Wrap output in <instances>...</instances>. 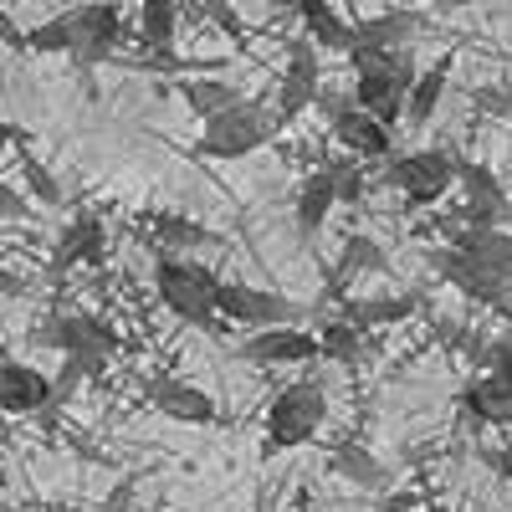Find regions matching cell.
I'll return each instance as SVG.
<instances>
[{
  "instance_id": "8992f818",
  "label": "cell",
  "mask_w": 512,
  "mask_h": 512,
  "mask_svg": "<svg viewBox=\"0 0 512 512\" xmlns=\"http://www.w3.org/2000/svg\"><path fill=\"white\" fill-rule=\"evenodd\" d=\"M318 103H323V113H328V123H333L338 144H344L354 159H384V154L395 149V128H390V123H379L374 113H364L359 103L323 98V93H318Z\"/></svg>"
},
{
  "instance_id": "d4e9b609",
  "label": "cell",
  "mask_w": 512,
  "mask_h": 512,
  "mask_svg": "<svg viewBox=\"0 0 512 512\" xmlns=\"http://www.w3.org/2000/svg\"><path fill=\"white\" fill-rule=\"evenodd\" d=\"M26 52H41V57H52V52H72V11L67 16H52V21H41L26 31Z\"/></svg>"
},
{
  "instance_id": "7c38bea8",
  "label": "cell",
  "mask_w": 512,
  "mask_h": 512,
  "mask_svg": "<svg viewBox=\"0 0 512 512\" xmlns=\"http://www.w3.org/2000/svg\"><path fill=\"white\" fill-rule=\"evenodd\" d=\"M241 359H251V364H313V359H323V344H318V333L282 323V328H256L241 344Z\"/></svg>"
},
{
  "instance_id": "d590c367",
  "label": "cell",
  "mask_w": 512,
  "mask_h": 512,
  "mask_svg": "<svg viewBox=\"0 0 512 512\" xmlns=\"http://www.w3.org/2000/svg\"><path fill=\"white\" fill-rule=\"evenodd\" d=\"M497 103V113H512V93H502V98H492Z\"/></svg>"
},
{
  "instance_id": "30bf717a",
  "label": "cell",
  "mask_w": 512,
  "mask_h": 512,
  "mask_svg": "<svg viewBox=\"0 0 512 512\" xmlns=\"http://www.w3.org/2000/svg\"><path fill=\"white\" fill-rule=\"evenodd\" d=\"M216 308H221V318L246 323V328H282V323H292V313H297L287 297H277V292H267V287H246V282H221Z\"/></svg>"
},
{
  "instance_id": "f546056e",
  "label": "cell",
  "mask_w": 512,
  "mask_h": 512,
  "mask_svg": "<svg viewBox=\"0 0 512 512\" xmlns=\"http://www.w3.org/2000/svg\"><path fill=\"white\" fill-rule=\"evenodd\" d=\"M159 226V236L169 241V246H200L205 241V231L195 226V221H175V216H164V221H154Z\"/></svg>"
},
{
  "instance_id": "484cf974",
  "label": "cell",
  "mask_w": 512,
  "mask_h": 512,
  "mask_svg": "<svg viewBox=\"0 0 512 512\" xmlns=\"http://www.w3.org/2000/svg\"><path fill=\"white\" fill-rule=\"evenodd\" d=\"M318 344H323V359H338V364H359V328L349 318H333L323 333H318Z\"/></svg>"
},
{
  "instance_id": "4dcf8cb0",
  "label": "cell",
  "mask_w": 512,
  "mask_h": 512,
  "mask_svg": "<svg viewBox=\"0 0 512 512\" xmlns=\"http://www.w3.org/2000/svg\"><path fill=\"white\" fill-rule=\"evenodd\" d=\"M492 379L512 390V328H507V333L497 338V344H492Z\"/></svg>"
},
{
  "instance_id": "4fadbf2b",
  "label": "cell",
  "mask_w": 512,
  "mask_h": 512,
  "mask_svg": "<svg viewBox=\"0 0 512 512\" xmlns=\"http://www.w3.org/2000/svg\"><path fill=\"white\" fill-rule=\"evenodd\" d=\"M149 405L169 420H180V425H210L221 410H216V395H205L200 384L190 379H175V374H154L149 379Z\"/></svg>"
},
{
  "instance_id": "f35d334b",
  "label": "cell",
  "mask_w": 512,
  "mask_h": 512,
  "mask_svg": "<svg viewBox=\"0 0 512 512\" xmlns=\"http://www.w3.org/2000/svg\"><path fill=\"white\" fill-rule=\"evenodd\" d=\"M205 6H226V0H205Z\"/></svg>"
},
{
  "instance_id": "ffe728a7",
  "label": "cell",
  "mask_w": 512,
  "mask_h": 512,
  "mask_svg": "<svg viewBox=\"0 0 512 512\" xmlns=\"http://www.w3.org/2000/svg\"><path fill=\"white\" fill-rule=\"evenodd\" d=\"M297 16H303V31H308L313 47H323V52H354V26L338 16L328 0H308Z\"/></svg>"
},
{
  "instance_id": "2e32d148",
  "label": "cell",
  "mask_w": 512,
  "mask_h": 512,
  "mask_svg": "<svg viewBox=\"0 0 512 512\" xmlns=\"http://www.w3.org/2000/svg\"><path fill=\"white\" fill-rule=\"evenodd\" d=\"M333 205H338V185H333V169H313V175L297 185L292 195V216H297V231L303 236H318L333 216Z\"/></svg>"
},
{
  "instance_id": "7402d4cb",
  "label": "cell",
  "mask_w": 512,
  "mask_h": 512,
  "mask_svg": "<svg viewBox=\"0 0 512 512\" xmlns=\"http://www.w3.org/2000/svg\"><path fill=\"white\" fill-rule=\"evenodd\" d=\"M328 466H333L338 477H349L354 487H364V492H384V487H390V472H384V461H374V456H369L364 446H354V441L333 446Z\"/></svg>"
},
{
  "instance_id": "74e56055",
  "label": "cell",
  "mask_w": 512,
  "mask_h": 512,
  "mask_svg": "<svg viewBox=\"0 0 512 512\" xmlns=\"http://www.w3.org/2000/svg\"><path fill=\"white\" fill-rule=\"evenodd\" d=\"M0 512H21V507H11V502H0Z\"/></svg>"
},
{
  "instance_id": "e575fe53",
  "label": "cell",
  "mask_w": 512,
  "mask_h": 512,
  "mask_svg": "<svg viewBox=\"0 0 512 512\" xmlns=\"http://www.w3.org/2000/svg\"><path fill=\"white\" fill-rule=\"evenodd\" d=\"M21 287H26V282H21L16 272H6V267H0V292H6V297H16Z\"/></svg>"
},
{
  "instance_id": "5bb4252c",
  "label": "cell",
  "mask_w": 512,
  "mask_h": 512,
  "mask_svg": "<svg viewBox=\"0 0 512 512\" xmlns=\"http://www.w3.org/2000/svg\"><path fill=\"white\" fill-rule=\"evenodd\" d=\"M103 246H108L103 216H98V210H77V216L62 226V236H57L52 267H57V272H72V267H93V262H103Z\"/></svg>"
},
{
  "instance_id": "ba28073f",
  "label": "cell",
  "mask_w": 512,
  "mask_h": 512,
  "mask_svg": "<svg viewBox=\"0 0 512 512\" xmlns=\"http://www.w3.org/2000/svg\"><path fill=\"white\" fill-rule=\"evenodd\" d=\"M436 272H441L461 297H472V303H482V308H502V303H512V277H502V272L472 262V256L456 251V246L436 251Z\"/></svg>"
},
{
  "instance_id": "9c48e42d",
  "label": "cell",
  "mask_w": 512,
  "mask_h": 512,
  "mask_svg": "<svg viewBox=\"0 0 512 512\" xmlns=\"http://www.w3.org/2000/svg\"><path fill=\"white\" fill-rule=\"evenodd\" d=\"M318 93H323V67H318V47L303 36L297 47L287 52V72H282V88H277V118L282 123H292L297 113H308L313 103H318Z\"/></svg>"
},
{
  "instance_id": "d6986e66",
  "label": "cell",
  "mask_w": 512,
  "mask_h": 512,
  "mask_svg": "<svg viewBox=\"0 0 512 512\" xmlns=\"http://www.w3.org/2000/svg\"><path fill=\"white\" fill-rule=\"evenodd\" d=\"M446 82H451V57H436L431 67H420V77L410 82V98H405V118L415 128H425L436 118V108L446 98Z\"/></svg>"
},
{
  "instance_id": "44dd1931",
  "label": "cell",
  "mask_w": 512,
  "mask_h": 512,
  "mask_svg": "<svg viewBox=\"0 0 512 512\" xmlns=\"http://www.w3.org/2000/svg\"><path fill=\"white\" fill-rule=\"evenodd\" d=\"M461 410L472 415L477 425H512V390L497 384L492 374L487 379H472L461 390Z\"/></svg>"
},
{
  "instance_id": "4316f807",
  "label": "cell",
  "mask_w": 512,
  "mask_h": 512,
  "mask_svg": "<svg viewBox=\"0 0 512 512\" xmlns=\"http://www.w3.org/2000/svg\"><path fill=\"white\" fill-rule=\"evenodd\" d=\"M410 297H369V303H354L349 308V323L359 328V323H400V318H410Z\"/></svg>"
},
{
  "instance_id": "ac0fdd59",
  "label": "cell",
  "mask_w": 512,
  "mask_h": 512,
  "mask_svg": "<svg viewBox=\"0 0 512 512\" xmlns=\"http://www.w3.org/2000/svg\"><path fill=\"white\" fill-rule=\"evenodd\" d=\"M451 246L466 251L472 262H482V267L512 277V236H507L502 226H456V231H451Z\"/></svg>"
},
{
  "instance_id": "52a82bcc",
  "label": "cell",
  "mask_w": 512,
  "mask_h": 512,
  "mask_svg": "<svg viewBox=\"0 0 512 512\" xmlns=\"http://www.w3.org/2000/svg\"><path fill=\"white\" fill-rule=\"evenodd\" d=\"M118 36H123V16L113 0H88V6H77L72 11V62L77 67H98L113 57L118 47Z\"/></svg>"
},
{
  "instance_id": "1f68e13d",
  "label": "cell",
  "mask_w": 512,
  "mask_h": 512,
  "mask_svg": "<svg viewBox=\"0 0 512 512\" xmlns=\"http://www.w3.org/2000/svg\"><path fill=\"white\" fill-rule=\"evenodd\" d=\"M0 41H6V47H16V52H26V31H21L6 11H0Z\"/></svg>"
},
{
  "instance_id": "8fae6325",
  "label": "cell",
  "mask_w": 512,
  "mask_h": 512,
  "mask_svg": "<svg viewBox=\"0 0 512 512\" xmlns=\"http://www.w3.org/2000/svg\"><path fill=\"white\" fill-rule=\"evenodd\" d=\"M456 185H461V221L466 226H502L507 221V195L502 180L487 164L456 159Z\"/></svg>"
},
{
  "instance_id": "5b68a950",
  "label": "cell",
  "mask_w": 512,
  "mask_h": 512,
  "mask_svg": "<svg viewBox=\"0 0 512 512\" xmlns=\"http://www.w3.org/2000/svg\"><path fill=\"white\" fill-rule=\"evenodd\" d=\"M390 185L405 195V210H431L456 190V159H446L436 149H415L390 164Z\"/></svg>"
},
{
  "instance_id": "8d00e7d4",
  "label": "cell",
  "mask_w": 512,
  "mask_h": 512,
  "mask_svg": "<svg viewBox=\"0 0 512 512\" xmlns=\"http://www.w3.org/2000/svg\"><path fill=\"white\" fill-rule=\"evenodd\" d=\"M277 6H287V11H303V6H308V0H277Z\"/></svg>"
},
{
  "instance_id": "6da1fadb",
  "label": "cell",
  "mask_w": 512,
  "mask_h": 512,
  "mask_svg": "<svg viewBox=\"0 0 512 512\" xmlns=\"http://www.w3.org/2000/svg\"><path fill=\"white\" fill-rule=\"evenodd\" d=\"M349 62H354V103L395 128L405 118L410 82L420 77L415 57L400 47V52H349Z\"/></svg>"
},
{
  "instance_id": "ab89813d",
  "label": "cell",
  "mask_w": 512,
  "mask_h": 512,
  "mask_svg": "<svg viewBox=\"0 0 512 512\" xmlns=\"http://www.w3.org/2000/svg\"><path fill=\"white\" fill-rule=\"evenodd\" d=\"M0 364H6V344H0Z\"/></svg>"
},
{
  "instance_id": "f1b7e54d",
  "label": "cell",
  "mask_w": 512,
  "mask_h": 512,
  "mask_svg": "<svg viewBox=\"0 0 512 512\" xmlns=\"http://www.w3.org/2000/svg\"><path fill=\"white\" fill-rule=\"evenodd\" d=\"M328 169H333L338 200H344V205H359V200H364V175H359V169H354V164H328Z\"/></svg>"
},
{
  "instance_id": "83f0119b",
  "label": "cell",
  "mask_w": 512,
  "mask_h": 512,
  "mask_svg": "<svg viewBox=\"0 0 512 512\" xmlns=\"http://www.w3.org/2000/svg\"><path fill=\"white\" fill-rule=\"evenodd\" d=\"M21 175H26V185H31V195H36L41 205H57V200H62V185H57V175H52V169L41 164L31 149L21 154Z\"/></svg>"
},
{
  "instance_id": "836d02e7",
  "label": "cell",
  "mask_w": 512,
  "mask_h": 512,
  "mask_svg": "<svg viewBox=\"0 0 512 512\" xmlns=\"http://www.w3.org/2000/svg\"><path fill=\"white\" fill-rule=\"evenodd\" d=\"M11 144H26V128H16L11 118H0V149H11Z\"/></svg>"
},
{
  "instance_id": "603a6c76",
  "label": "cell",
  "mask_w": 512,
  "mask_h": 512,
  "mask_svg": "<svg viewBox=\"0 0 512 512\" xmlns=\"http://www.w3.org/2000/svg\"><path fill=\"white\" fill-rule=\"evenodd\" d=\"M180 98L190 103L195 118H216V113L241 103V93L231 88V82H221V77H190V82H180Z\"/></svg>"
},
{
  "instance_id": "3957f363",
  "label": "cell",
  "mask_w": 512,
  "mask_h": 512,
  "mask_svg": "<svg viewBox=\"0 0 512 512\" xmlns=\"http://www.w3.org/2000/svg\"><path fill=\"white\" fill-rule=\"evenodd\" d=\"M282 128V118H277V108H267V103H251V98H241L236 108H226V113H216V118H205V134H200V154L205 159H246V154H256L272 134Z\"/></svg>"
},
{
  "instance_id": "e0dca14e",
  "label": "cell",
  "mask_w": 512,
  "mask_h": 512,
  "mask_svg": "<svg viewBox=\"0 0 512 512\" xmlns=\"http://www.w3.org/2000/svg\"><path fill=\"white\" fill-rule=\"evenodd\" d=\"M420 26L425 21L415 11H379V16L354 26V52H400Z\"/></svg>"
},
{
  "instance_id": "277c9868",
  "label": "cell",
  "mask_w": 512,
  "mask_h": 512,
  "mask_svg": "<svg viewBox=\"0 0 512 512\" xmlns=\"http://www.w3.org/2000/svg\"><path fill=\"white\" fill-rule=\"evenodd\" d=\"M328 415V400L313 379H297L287 390H277L272 410H267V446L272 451H292V446H308L318 436V425Z\"/></svg>"
},
{
  "instance_id": "cb8c5ba5",
  "label": "cell",
  "mask_w": 512,
  "mask_h": 512,
  "mask_svg": "<svg viewBox=\"0 0 512 512\" xmlns=\"http://www.w3.org/2000/svg\"><path fill=\"white\" fill-rule=\"evenodd\" d=\"M175 26H180V0H144V6H139V36H144V47L169 52V47H175Z\"/></svg>"
},
{
  "instance_id": "9a60e30c",
  "label": "cell",
  "mask_w": 512,
  "mask_h": 512,
  "mask_svg": "<svg viewBox=\"0 0 512 512\" xmlns=\"http://www.w3.org/2000/svg\"><path fill=\"white\" fill-rule=\"evenodd\" d=\"M52 400H57V390H52V379L41 369L16 364V359L0 364V410L6 415H36V410H47Z\"/></svg>"
},
{
  "instance_id": "7a4b0ae2",
  "label": "cell",
  "mask_w": 512,
  "mask_h": 512,
  "mask_svg": "<svg viewBox=\"0 0 512 512\" xmlns=\"http://www.w3.org/2000/svg\"><path fill=\"white\" fill-rule=\"evenodd\" d=\"M154 287H159V303L175 313L180 323H195V328H216V272H205L200 262H180V256H159L154 267Z\"/></svg>"
},
{
  "instance_id": "d6a6232c",
  "label": "cell",
  "mask_w": 512,
  "mask_h": 512,
  "mask_svg": "<svg viewBox=\"0 0 512 512\" xmlns=\"http://www.w3.org/2000/svg\"><path fill=\"white\" fill-rule=\"evenodd\" d=\"M482 461L492 466V472H502V477H512V446H502V451L492 446V451H482Z\"/></svg>"
}]
</instances>
